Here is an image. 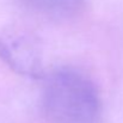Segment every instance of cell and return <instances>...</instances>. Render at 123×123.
Wrapping results in <instances>:
<instances>
[{"label": "cell", "instance_id": "7a4b0ae2", "mask_svg": "<svg viewBox=\"0 0 123 123\" xmlns=\"http://www.w3.org/2000/svg\"><path fill=\"white\" fill-rule=\"evenodd\" d=\"M0 59L13 72L23 77H43L40 43L26 30L10 28L0 34Z\"/></svg>", "mask_w": 123, "mask_h": 123}, {"label": "cell", "instance_id": "6da1fadb", "mask_svg": "<svg viewBox=\"0 0 123 123\" xmlns=\"http://www.w3.org/2000/svg\"><path fill=\"white\" fill-rule=\"evenodd\" d=\"M42 106L50 123H98L102 114L97 86L72 67H61L44 75Z\"/></svg>", "mask_w": 123, "mask_h": 123}, {"label": "cell", "instance_id": "3957f363", "mask_svg": "<svg viewBox=\"0 0 123 123\" xmlns=\"http://www.w3.org/2000/svg\"><path fill=\"white\" fill-rule=\"evenodd\" d=\"M36 11L50 17H68L78 12L85 0H28Z\"/></svg>", "mask_w": 123, "mask_h": 123}]
</instances>
